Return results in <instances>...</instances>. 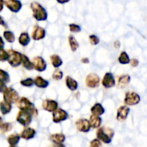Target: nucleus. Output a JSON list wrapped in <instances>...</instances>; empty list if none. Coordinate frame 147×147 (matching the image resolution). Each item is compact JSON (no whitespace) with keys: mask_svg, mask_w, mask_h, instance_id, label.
Returning <instances> with one entry per match:
<instances>
[{"mask_svg":"<svg viewBox=\"0 0 147 147\" xmlns=\"http://www.w3.org/2000/svg\"><path fill=\"white\" fill-rule=\"evenodd\" d=\"M115 132L110 127H99L96 131V139H98L102 143L104 144H110L114 138Z\"/></svg>","mask_w":147,"mask_h":147,"instance_id":"f257e3e1","label":"nucleus"},{"mask_svg":"<svg viewBox=\"0 0 147 147\" xmlns=\"http://www.w3.org/2000/svg\"><path fill=\"white\" fill-rule=\"evenodd\" d=\"M30 8L33 12V16L36 21L41 22L47 19V12L46 9L38 2H32L30 4Z\"/></svg>","mask_w":147,"mask_h":147,"instance_id":"f03ea898","label":"nucleus"},{"mask_svg":"<svg viewBox=\"0 0 147 147\" xmlns=\"http://www.w3.org/2000/svg\"><path fill=\"white\" fill-rule=\"evenodd\" d=\"M16 106L19 109V110H28L32 113L34 116L38 115V110L35 108L34 104L27 97H21L16 102Z\"/></svg>","mask_w":147,"mask_h":147,"instance_id":"7ed1b4c3","label":"nucleus"},{"mask_svg":"<svg viewBox=\"0 0 147 147\" xmlns=\"http://www.w3.org/2000/svg\"><path fill=\"white\" fill-rule=\"evenodd\" d=\"M33 115L30 111H28V110H19V112L17 113V115H16V121L23 126L24 127H28L31 122H32V120H33Z\"/></svg>","mask_w":147,"mask_h":147,"instance_id":"20e7f679","label":"nucleus"},{"mask_svg":"<svg viewBox=\"0 0 147 147\" xmlns=\"http://www.w3.org/2000/svg\"><path fill=\"white\" fill-rule=\"evenodd\" d=\"M3 101L10 104L16 103V102L20 98L18 92L12 87H7L5 89V90L3 92Z\"/></svg>","mask_w":147,"mask_h":147,"instance_id":"39448f33","label":"nucleus"},{"mask_svg":"<svg viewBox=\"0 0 147 147\" xmlns=\"http://www.w3.org/2000/svg\"><path fill=\"white\" fill-rule=\"evenodd\" d=\"M9 53V58H8V62L12 67H18L19 65H22V53L15 51L13 49H10L8 51Z\"/></svg>","mask_w":147,"mask_h":147,"instance_id":"423d86ee","label":"nucleus"},{"mask_svg":"<svg viewBox=\"0 0 147 147\" xmlns=\"http://www.w3.org/2000/svg\"><path fill=\"white\" fill-rule=\"evenodd\" d=\"M140 96L134 91H127L125 93L124 103L127 106H134L140 102Z\"/></svg>","mask_w":147,"mask_h":147,"instance_id":"0eeeda50","label":"nucleus"},{"mask_svg":"<svg viewBox=\"0 0 147 147\" xmlns=\"http://www.w3.org/2000/svg\"><path fill=\"white\" fill-rule=\"evenodd\" d=\"M101 84L100 77L96 73H89L85 78V85L90 89H96Z\"/></svg>","mask_w":147,"mask_h":147,"instance_id":"6e6552de","label":"nucleus"},{"mask_svg":"<svg viewBox=\"0 0 147 147\" xmlns=\"http://www.w3.org/2000/svg\"><path fill=\"white\" fill-rule=\"evenodd\" d=\"M101 84L105 89H110V88L115 87L116 84V81H115V78L114 74L110 71L106 72L101 81Z\"/></svg>","mask_w":147,"mask_h":147,"instance_id":"1a4fd4ad","label":"nucleus"},{"mask_svg":"<svg viewBox=\"0 0 147 147\" xmlns=\"http://www.w3.org/2000/svg\"><path fill=\"white\" fill-rule=\"evenodd\" d=\"M69 118L68 113L62 109H57L54 112H53V121L54 123H60L65 121H66Z\"/></svg>","mask_w":147,"mask_h":147,"instance_id":"9d476101","label":"nucleus"},{"mask_svg":"<svg viewBox=\"0 0 147 147\" xmlns=\"http://www.w3.org/2000/svg\"><path fill=\"white\" fill-rule=\"evenodd\" d=\"M75 126L78 132L81 133H89L90 130V125L89 122V120L82 118V119H78L76 122H75Z\"/></svg>","mask_w":147,"mask_h":147,"instance_id":"9b49d317","label":"nucleus"},{"mask_svg":"<svg viewBox=\"0 0 147 147\" xmlns=\"http://www.w3.org/2000/svg\"><path fill=\"white\" fill-rule=\"evenodd\" d=\"M32 64H33L34 69L37 71L41 72L47 69V62L42 57H40V56L34 57L32 59Z\"/></svg>","mask_w":147,"mask_h":147,"instance_id":"f8f14e48","label":"nucleus"},{"mask_svg":"<svg viewBox=\"0 0 147 147\" xmlns=\"http://www.w3.org/2000/svg\"><path fill=\"white\" fill-rule=\"evenodd\" d=\"M3 5H5L11 12L17 13L22 9V3L19 0H3Z\"/></svg>","mask_w":147,"mask_h":147,"instance_id":"ddd939ff","label":"nucleus"},{"mask_svg":"<svg viewBox=\"0 0 147 147\" xmlns=\"http://www.w3.org/2000/svg\"><path fill=\"white\" fill-rule=\"evenodd\" d=\"M59 108V103L57 101L53 99H45L42 102V109L47 112L53 113Z\"/></svg>","mask_w":147,"mask_h":147,"instance_id":"4468645a","label":"nucleus"},{"mask_svg":"<svg viewBox=\"0 0 147 147\" xmlns=\"http://www.w3.org/2000/svg\"><path fill=\"white\" fill-rule=\"evenodd\" d=\"M129 112H130V109L127 105H122V106L119 107L117 109V112H116V120L118 121H126L127 118L128 117Z\"/></svg>","mask_w":147,"mask_h":147,"instance_id":"2eb2a0df","label":"nucleus"},{"mask_svg":"<svg viewBox=\"0 0 147 147\" xmlns=\"http://www.w3.org/2000/svg\"><path fill=\"white\" fill-rule=\"evenodd\" d=\"M46 36V31L43 28L36 25L34 27L33 30H32V34H31V37L33 40H40L43 38H45Z\"/></svg>","mask_w":147,"mask_h":147,"instance_id":"dca6fc26","label":"nucleus"},{"mask_svg":"<svg viewBox=\"0 0 147 147\" xmlns=\"http://www.w3.org/2000/svg\"><path fill=\"white\" fill-rule=\"evenodd\" d=\"M35 135H36V131L34 128L29 127H25L20 134L21 139H23L25 140H32L35 137Z\"/></svg>","mask_w":147,"mask_h":147,"instance_id":"f3484780","label":"nucleus"},{"mask_svg":"<svg viewBox=\"0 0 147 147\" xmlns=\"http://www.w3.org/2000/svg\"><path fill=\"white\" fill-rule=\"evenodd\" d=\"M131 82V76L129 74L120 75L117 78V86L121 89L126 88Z\"/></svg>","mask_w":147,"mask_h":147,"instance_id":"a211bd4d","label":"nucleus"},{"mask_svg":"<svg viewBox=\"0 0 147 147\" xmlns=\"http://www.w3.org/2000/svg\"><path fill=\"white\" fill-rule=\"evenodd\" d=\"M50 140L53 143V144H63L65 141V135L62 133L59 134H53L50 135L49 137Z\"/></svg>","mask_w":147,"mask_h":147,"instance_id":"6ab92c4d","label":"nucleus"},{"mask_svg":"<svg viewBox=\"0 0 147 147\" xmlns=\"http://www.w3.org/2000/svg\"><path fill=\"white\" fill-rule=\"evenodd\" d=\"M65 85L71 91H76L78 88V83L70 76L65 78Z\"/></svg>","mask_w":147,"mask_h":147,"instance_id":"aec40b11","label":"nucleus"},{"mask_svg":"<svg viewBox=\"0 0 147 147\" xmlns=\"http://www.w3.org/2000/svg\"><path fill=\"white\" fill-rule=\"evenodd\" d=\"M102 118L98 115H91L90 119H89V122L91 128H99L102 125Z\"/></svg>","mask_w":147,"mask_h":147,"instance_id":"412c9836","label":"nucleus"},{"mask_svg":"<svg viewBox=\"0 0 147 147\" xmlns=\"http://www.w3.org/2000/svg\"><path fill=\"white\" fill-rule=\"evenodd\" d=\"M34 85L40 89H46L49 85V82L40 76L35 77L34 79Z\"/></svg>","mask_w":147,"mask_h":147,"instance_id":"4be33fe9","label":"nucleus"},{"mask_svg":"<svg viewBox=\"0 0 147 147\" xmlns=\"http://www.w3.org/2000/svg\"><path fill=\"white\" fill-rule=\"evenodd\" d=\"M90 112H91L92 115L101 116V115H102L105 113V109L103 108V106H102L101 103L96 102V103H95V104L91 107Z\"/></svg>","mask_w":147,"mask_h":147,"instance_id":"5701e85b","label":"nucleus"},{"mask_svg":"<svg viewBox=\"0 0 147 147\" xmlns=\"http://www.w3.org/2000/svg\"><path fill=\"white\" fill-rule=\"evenodd\" d=\"M12 110V104L5 102V101H1L0 102V113L3 115H6L9 114Z\"/></svg>","mask_w":147,"mask_h":147,"instance_id":"b1692460","label":"nucleus"},{"mask_svg":"<svg viewBox=\"0 0 147 147\" xmlns=\"http://www.w3.org/2000/svg\"><path fill=\"white\" fill-rule=\"evenodd\" d=\"M20 140H21L20 134H10L7 137L6 141L8 142V144L9 146H17V144L20 142Z\"/></svg>","mask_w":147,"mask_h":147,"instance_id":"393cba45","label":"nucleus"},{"mask_svg":"<svg viewBox=\"0 0 147 147\" xmlns=\"http://www.w3.org/2000/svg\"><path fill=\"white\" fill-rule=\"evenodd\" d=\"M18 41H19V44L22 47H26L29 44L30 42V36L28 33L26 32H23L20 35H19V38H18Z\"/></svg>","mask_w":147,"mask_h":147,"instance_id":"a878e982","label":"nucleus"},{"mask_svg":"<svg viewBox=\"0 0 147 147\" xmlns=\"http://www.w3.org/2000/svg\"><path fill=\"white\" fill-rule=\"evenodd\" d=\"M130 60H131V59L126 51H122L118 56V62L121 65H127L130 63Z\"/></svg>","mask_w":147,"mask_h":147,"instance_id":"bb28decb","label":"nucleus"},{"mask_svg":"<svg viewBox=\"0 0 147 147\" xmlns=\"http://www.w3.org/2000/svg\"><path fill=\"white\" fill-rule=\"evenodd\" d=\"M50 61H51V64L54 67V68H59L62 65H63V60L62 59L57 55V54H53L51 57H50Z\"/></svg>","mask_w":147,"mask_h":147,"instance_id":"cd10ccee","label":"nucleus"},{"mask_svg":"<svg viewBox=\"0 0 147 147\" xmlns=\"http://www.w3.org/2000/svg\"><path fill=\"white\" fill-rule=\"evenodd\" d=\"M68 42H69V46L71 47V50L72 52H76L78 50V48L79 47L78 41L77 40V39L72 34L69 35V37H68Z\"/></svg>","mask_w":147,"mask_h":147,"instance_id":"c85d7f7f","label":"nucleus"},{"mask_svg":"<svg viewBox=\"0 0 147 147\" xmlns=\"http://www.w3.org/2000/svg\"><path fill=\"white\" fill-rule=\"evenodd\" d=\"M22 67H24L26 70L28 71H31L34 69L33 67V64H32V61L28 58V56L22 54Z\"/></svg>","mask_w":147,"mask_h":147,"instance_id":"c756f323","label":"nucleus"},{"mask_svg":"<svg viewBox=\"0 0 147 147\" xmlns=\"http://www.w3.org/2000/svg\"><path fill=\"white\" fill-rule=\"evenodd\" d=\"M13 125L11 122H3L0 127V132L1 134H6L12 130Z\"/></svg>","mask_w":147,"mask_h":147,"instance_id":"7c9ffc66","label":"nucleus"},{"mask_svg":"<svg viewBox=\"0 0 147 147\" xmlns=\"http://www.w3.org/2000/svg\"><path fill=\"white\" fill-rule=\"evenodd\" d=\"M3 38L9 43H12V42L15 41V34L9 30H5L3 32Z\"/></svg>","mask_w":147,"mask_h":147,"instance_id":"2f4dec72","label":"nucleus"},{"mask_svg":"<svg viewBox=\"0 0 147 147\" xmlns=\"http://www.w3.org/2000/svg\"><path fill=\"white\" fill-rule=\"evenodd\" d=\"M63 71H61V70H59V68H56L54 71H53V74H52V78H53V80H56V81H59V80H61L62 78H63Z\"/></svg>","mask_w":147,"mask_h":147,"instance_id":"473e14b6","label":"nucleus"},{"mask_svg":"<svg viewBox=\"0 0 147 147\" xmlns=\"http://www.w3.org/2000/svg\"><path fill=\"white\" fill-rule=\"evenodd\" d=\"M20 84L21 85H22L23 87H28V88H30L32 87L34 83V79L31 78H25V79H22L20 81Z\"/></svg>","mask_w":147,"mask_h":147,"instance_id":"72a5a7b5","label":"nucleus"},{"mask_svg":"<svg viewBox=\"0 0 147 147\" xmlns=\"http://www.w3.org/2000/svg\"><path fill=\"white\" fill-rule=\"evenodd\" d=\"M0 80L3 81L6 84L9 83V81H10L9 73L7 71H5L4 70H3V69H0Z\"/></svg>","mask_w":147,"mask_h":147,"instance_id":"f704fd0d","label":"nucleus"},{"mask_svg":"<svg viewBox=\"0 0 147 147\" xmlns=\"http://www.w3.org/2000/svg\"><path fill=\"white\" fill-rule=\"evenodd\" d=\"M89 41L92 46H96L100 42V38L96 34H90L89 36Z\"/></svg>","mask_w":147,"mask_h":147,"instance_id":"c9c22d12","label":"nucleus"},{"mask_svg":"<svg viewBox=\"0 0 147 147\" xmlns=\"http://www.w3.org/2000/svg\"><path fill=\"white\" fill-rule=\"evenodd\" d=\"M69 29H70V31L71 33H79L82 30L81 27L78 24H76V23H71L69 25Z\"/></svg>","mask_w":147,"mask_h":147,"instance_id":"e433bc0d","label":"nucleus"},{"mask_svg":"<svg viewBox=\"0 0 147 147\" xmlns=\"http://www.w3.org/2000/svg\"><path fill=\"white\" fill-rule=\"evenodd\" d=\"M9 58V53L8 51L4 50L3 48H0V61L1 62H4L7 61Z\"/></svg>","mask_w":147,"mask_h":147,"instance_id":"4c0bfd02","label":"nucleus"},{"mask_svg":"<svg viewBox=\"0 0 147 147\" xmlns=\"http://www.w3.org/2000/svg\"><path fill=\"white\" fill-rule=\"evenodd\" d=\"M102 144L98 139H94L90 142V147H102Z\"/></svg>","mask_w":147,"mask_h":147,"instance_id":"58836bf2","label":"nucleus"},{"mask_svg":"<svg viewBox=\"0 0 147 147\" xmlns=\"http://www.w3.org/2000/svg\"><path fill=\"white\" fill-rule=\"evenodd\" d=\"M129 64H130V65H131L132 67L135 68V67H138V66H139V65H140V60H139L138 59L134 58V59H131Z\"/></svg>","mask_w":147,"mask_h":147,"instance_id":"ea45409f","label":"nucleus"},{"mask_svg":"<svg viewBox=\"0 0 147 147\" xmlns=\"http://www.w3.org/2000/svg\"><path fill=\"white\" fill-rule=\"evenodd\" d=\"M7 88V86H6V83H4L3 81H2V80H0V93H3L4 90H5V89Z\"/></svg>","mask_w":147,"mask_h":147,"instance_id":"a19ab883","label":"nucleus"},{"mask_svg":"<svg viewBox=\"0 0 147 147\" xmlns=\"http://www.w3.org/2000/svg\"><path fill=\"white\" fill-rule=\"evenodd\" d=\"M121 41H120L119 40H116L114 42V47H115V48L119 49V48L121 47Z\"/></svg>","mask_w":147,"mask_h":147,"instance_id":"79ce46f5","label":"nucleus"},{"mask_svg":"<svg viewBox=\"0 0 147 147\" xmlns=\"http://www.w3.org/2000/svg\"><path fill=\"white\" fill-rule=\"evenodd\" d=\"M81 62H82L83 64H89V63H90V59H89V58L84 57V58L81 59Z\"/></svg>","mask_w":147,"mask_h":147,"instance_id":"37998d69","label":"nucleus"},{"mask_svg":"<svg viewBox=\"0 0 147 147\" xmlns=\"http://www.w3.org/2000/svg\"><path fill=\"white\" fill-rule=\"evenodd\" d=\"M3 47H4V41L3 38L0 36V48H3Z\"/></svg>","mask_w":147,"mask_h":147,"instance_id":"c03bdc74","label":"nucleus"},{"mask_svg":"<svg viewBox=\"0 0 147 147\" xmlns=\"http://www.w3.org/2000/svg\"><path fill=\"white\" fill-rule=\"evenodd\" d=\"M0 26H4L6 27V24H5V22L3 21V19L0 16Z\"/></svg>","mask_w":147,"mask_h":147,"instance_id":"a18cd8bd","label":"nucleus"},{"mask_svg":"<svg viewBox=\"0 0 147 147\" xmlns=\"http://www.w3.org/2000/svg\"><path fill=\"white\" fill-rule=\"evenodd\" d=\"M52 147H65L64 144H53Z\"/></svg>","mask_w":147,"mask_h":147,"instance_id":"49530a36","label":"nucleus"},{"mask_svg":"<svg viewBox=\"0 0 147 147\" xmlns=\"http://www.w3.org/2000/svg\"><path fill=\"white\" fill-rule=\"evenodd\" d=\"M70 0H57V2L58 3H68Z\"/></svg>","mask_w":147,"mask_h":147,"instance_id":"de8ad7c7","label":"nucleus"},{"mask_svg":"<svg viewBox=\"0 0 147 147\" xmlns=\"http://www.w3.org/2000/svg\"><path fill=\"white\" fill-rule=\"evenodd\" d=\"M3 8V1L0 0V11H2Z\"/></svg>","mask_w":147,"mask_h":147,"instance_id":"09e8293b","label":"nucleus"},{"mask_svg":"<svg viewBox=\"0 0 147 147\" xmlns=\"http://www.w3.org/2000/svg\"><path fill=\"white\" fill-rule=\"evenodd\" d=\"M2 123H3V118L0 116V127H1V125H2Z\"/></svg>","mask_w":147,"mask_h":147,"instance_id":"8fccbe9b","label":"nucleus"},{"mask_svg":"<svg viewBox=\"0 0 147 147\" xmlns=\"http://www.w3.org/2000/svg\"><path fill=\"white\" fill-rule=\"evenodd\" d=\"M9 147H19V146H9Z\"/></svg>","mask_w":147,"mask_h":147,"instance_id":"3c124183","label":"nucleus"}]
</instances>
